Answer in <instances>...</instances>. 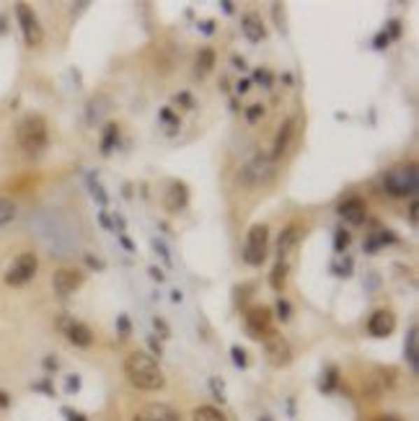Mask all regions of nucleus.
Here are the masks:
<instances>
[{
    "instance_id": "nucleus-37",
    "label": "nucleus",
    "mask_w": 419,
    "mask_h": 421,
    "mask_svg": "<svg viewBox=\"0 0 419 421\" xmlns=\"http://www.w3.org/2000/svg\"><path fill=\"white\" fill-rule=\"evenodd\" d=\"M376 241H378V245H394L396 236L391 233V230H381V233L376 236Z\"/></svg>"
},
{
    "instance_id": "nucleus-51",
    "label": "nucleus",
    "mask_w": 419,
    "mask_h": 421,
    "mask_svg": "<svg viewBox=\"0 0 419 421\" xmlns=\"http://www.w3.org/2000/svg\"><path fill=\"white\" fill-rule=\"evenodd\" d=\"M231 62H233V65H236V68L246 70V59H243V57H239V55H233V57H231Z\"/></svg>"
},
{
    "instance_id": "nucleus-58",
    "label": "nucleus",
    "mask_w": 419,
    "mask_h": 421,
    "mask_svg": "<svg viewBox=\"0 0 419 421\" xmlns=\"http://www.w3.org/2000/svg\"><path fill=\"white\" fill-rule=\"evenodd\" d=\"M171 300H173V303H181V292H179V290H173V292H171Z\"/></svg>"
},
{
    "instance_id": "nucleus-27",
    "label": "nucleus",
    "mask_w": 419,
    "mask_h": 421,
    "mask_svg": "<svg viewBox=\"0 0 419 421\" xmlns=\"http://www.w3.org/2000/svg\"><path fill=\"white\" fill-rule=\"evenodd\" d=\"M336 385H339V372H336V367H326V372L321 375V390H324V393H332Z\"/></svg>"
},
{
    "instance_id": "nucleus-45",
    "label": "nucleus",
    "mask_w": 419,
    "mask_h": 421,
    "mask_svg": "<svg viewBox=\"0 0 419 421\" xmlns=\"http://www.w3.org/2000/svg\"><path fill=\"white\" fill-rule=\"evenodd\" d=\"M336 271H339V274H344V277H350V274H352V259H344V264Z\"/></svg>"
},
{
    "instance_id": "nucleus-14",
    "label": "nucleus",
    "mask_w": 419,
    "mask_h": 421,
    "mask_svg": "<svg viewBox=\"0 0 419 421\" xmlns=\"http://www.w3.org/2000/svg\"><path fill=\"white\" fill-rule=\"evenodd\" d=\"M339 217H344L350 225H362L368 220V207L360 197H350L339 204Z\"/></svg>"
},
{
    "instance_id": "nucleus-40",
    "label": "nucleus",
    "mask_w": 419,
    "mask_h": 421,
    "mask_svg": "<svg viewBox=\"0 0 419 421\" xmlns=\"http://www.w3.org/2000/svg\"><path fill=\"white\" fill-rule=\"evenodd\" d=\"M153 326H155V331H161V336H163V338L171 334V331H169V326H166V320H163V318H155V320H153Z\"/></svg>"
},
{
    "instance_id": "nucleus-49",
    "label": "nucleus",
    "mask_w": 419,
    "mask_h": 421,
    "mask_svg": "<svg viewBox=\"0 0 419 421\" xmlns=\"http://www.w3.org/2000/svg\"><path fill=\"white\" fill-rule=\"evenodd\" d=\"M220 10L225 13V16H233V10H236V8H233V3H228V0H222V3H220Z\"/></svg>"
},
{
    "instance_id": "nucleus-57",
    "label": "nucleus",
    "mask_w": 419,
    "mask_h": 421,
    "mask_svg": "<svg viewBox=\"0 0 419 421\" xmlns=\"http://www.w3.org/2000/svg\"><path fill=\"white\" fill-rule=\"evenodd\" d=\"M8 406V396L6 393H0V408H6Z\"/></svg>"
},
{
    "instance_id": "nucleus-36",
    "label": "nucleus",
    "mask_w": 419,
    "mask_h": 421,
    "mask_svg": "<svg viewBox=\"0 0 419 421\" xmlns=\"http://www.w3.org/2000/svg\"><path fill=\"white\" fill-rule=\"evenodd\" d=\"M385 36H388V39H399V36H402V21H388Z\"/></svg>"
},
{
    "instance_id": "nucleus-10",
    "label": "nucleus",
    "mask_w": 419,
    "mask_h": 421,
    "mask_svg": "<svg viewBox=\"0 0 419 421\" xmlns=\"http://www.w3.org/2000/svg\"><path fill=\"white\" fill-rule=\"evenodd\" d=\"M246 331L254 338H264L272 334V311L264 305H254L246 311Z\"/></svg>"
},
{
    "instance_id": "nucleus-18",
    "label": "nucleus",
    "mask_w": 419,
    "mask_h": 421,
    "mask_svg": "<svg viewBox=\"0 0 419 421\" xmlns=\"http://www.w3.org/2000/svg\"><path fill=\"white\" fill-rule=\"evenodd\" d=\"M241 26H243V34H246L248 42H262L267 36V29L264 24H262V16H257L254 10H248V13H243V21H241Z\"/></svg>"
},
{
    "instance_id": "nucleus-42",
    "label": "nucleus",
    "mask_w": 419,
    "mask_h": 421,
    "mask_svg": "<svg viewBox=\"0 0 419 421\" xmlns=\"http://www.w3.org/2000/svg\"><path fill=\"white\" fill-rule=\"evenodd\" d=\"M78 387H80V378H78V375H70L68 378V393H76Z\"/></svg>"
},
{
    "instance_id": "nucleus-31",
    "label": "nucleus",
    "mask_w": 419,
    "mask_h": 421,
    "mask_svg": "<svg viewBox=\"0 0 419 421\" xmlns=\"http://www.w3.org/2000/svg\"><path fill=\"white\" fill-rule=\"evenodd\" d=\"M262 117H264V106H262V104H254V106H248V109H246V122H248V124H257Z\"/></svg>"
},
{
    "instance_id": "nucleus-56",
    "label": "nucleus",
    "mask_w": 419,
    "mask_h": 421,
    "mask_svg": "<svg viewBox=\"0 0 419 421\" xmlns=\"http://www.w3.org/2000/svg\"><path fill=\"white\" fill-rule=\"evenodd\" d=\"M376 421H402L399 416H391V413H385V416H378Z\"/></svg>"
},
{
    "instance_id": "nucleus-1",
    "label": "nucleus",
    "mask_w": 419,
    "mask_h": 421,
    "mask_svg": "<svg viewBox=\"0 0 419 421\" xmlns=\"http://www.w3.org/2000/svg\"><path fill=\"white\" fill-rule=\"evenodd\" d=\"M125 378L137 390H161L166 385V375H163L161 364L148 352L129 354L127 359H125Z\"/></svg>"
},
{
    "instance_id": "nucleus-33",
    "label": "nucleus",
    "mask_w": 419,
    "mask_h": 421,
    "mask_svg": "<svg viewBox=\"0 0 419 421\" xmlns=\"http://www.w3.org/2000/svg\"><path fill=\"white\" fill-rule=\"evenodd\" d=\"M231 357H233V362H236V367H239V370H246L248 367V359H246V352H243V349H241V346H233L231 349Z\"/></svg>"
},
{
    "instance_id": "nucleus-30",
    "label": "nucleus",
    "mask_w": 419,
    "mask_h": 421,
    "mask_svg": "<svg viewBox=\"0 0 419 421\" xmlns=\"http://www.w3.org/2000/svg\"><path fill=\"white\" fill-rule=\"evenodd\" d=\"M347 248H350V233H347V230H336V233H334V251H347Z\"/></svg>"
},
{
    "instance_id": "nucleus-24",
    "label": "nucleus",
    "mask_w": 419,
    "mask_h": 421,
    "mask_svg": "<svg viewBox=\"0 0 419 421\" xmlns=\"http://www.w3.org/2000/svg\"><path fill=\"white\" fill-rule=\"evenodd\" d=\"M287 262H277L274 264V269H272V274H269V285L274 287V290H283L285 287V279H287Z\"/></svg>"
},
{
    "instance_id": "nucleus-46",
    "label": "nucleus",
    "mask_w": 419,
    "mask_h": 421,
    "mask_svg": "<svg viewBox=\"0 0 419 421\" xmlns=\"http://www.w3.org/2000/svg\"><path fill=\"white\" fill-rule=\"evenodd\" d=\"M148 274H150V277H153L155 282H158V285H161L163 279H166V277H163V271L158 269V266H150V269H148Z\"/></svg>"
},
{
    "instance_id": "nucleus-48",
    "label": "nucleus",
    "mask_w": 419,
    "mask_h": 421,
    "mask_svg": "<svg viewBox=\"0 0 419 421\" xmlns=\"http://www.w3.org/2000/svg\"><path fill=\"white\" fill-rule=\"evenodd\" d=\"M86 262H88V266H91V269H99V271L104 269V264L99 262V259H96V256H86Z\"/></svg>"
},
{
    "instance_id": "nucleus-22",
    "label": "nucleus",
    "mask_w": 419,
    "mask_h": 421,
    "mask_svg": "<svg viewBox=\"0 0 419 421\" xmlns=\"http://www.w3.org/2000/svg\"><path fill=\"white\" fill-rule=\"evenodd\" d=\"M117 140H120V127L114 124V122H109V124L104 127V140H101V152H104V155H109V152L114 150Z\"/></svg>"
},
{
    "instance_id": "nucleus-25",
    "label": "nucleus",
    "mask_w": 419,
    "mask_h": 421,
    "mask_svg": "<svg viewBox=\"0 0 419 421\" xmlns=\"http://www.w3.org/2000/svg\"><path fill=\"white\" fill-rule=\"evenodd\" d=\"M13 217H16V202L8 197H0V228H6Z\"/></svg>"
},
{
    "instance_id": "nucleus-19",
    "label": "nucleus",
    "mask_w": 419,
    "mask_h": 421,
    "mask_svg": "<svg viewBox=\"0 0 419 421\" xmlns=\"http://www.w3.org/2000/svg\"><path fill=\"white\" fill-rule=\"evenodd\" d=\"M404 357H406V364L417 372L419 367V329L417 326H411V329L406 331V338H404Z\"/></svg>"
},
{
    "instance_id": "nucleus-8",
    "label": "nucleus",
    "mask_w": 419,
    "mask_h": 421,
    "mask_svg": "<svg viewBox=\"0 0 419 421\" xmlns=\"http://www.w3.org/2000/svg\"><path fill=\"white\" fill-rule=\"evenodd\" d=\"M16 16L18 24H21V34H24V42L29 47H39L44 39V29L39 24V18L34 16V10L29 6H16Z\"/></svg>"
},
{
    "instance_id": "nucleus-5",
    "label": "nucleus",
    "mask_w": 419,
    "mask_h": 421,
    "mask_svg": "<svg viewBox=\"0 0 419 421\" xmlns=\"http://www.w3.org/2000/svg\"><path fill=\"white\" fill-rule=\"evenodd\" d=\"M272 176H274V160L269 155H264V152H254L246 166L241 169V181L246 186L267 184Z\"/></svg>"
},
{
    "instance_id": "nucleus-28",
    "label": "nucleus",
    "mask_w": 419,
    "mask_h": 421,
    "mask_svg": "<svg viewBox=\"0 0 419 421\" xmlns=\"http://www.w3.org/2000/svg\"><path fill=\"white\" fill-rule=\"evenodd\" d=\"M88 189H91V197H94L99 204L109 202V197H106V192H104V186L96 181V176H88Z\"/></svg>"
},
{
    "instance_id": "nucleus-23",
    "label": "nucleus",
    "mask_w": 419,
    "mask_h": 421,
    "mask_svg": "<svg viewBox=\"0 0 419 421\" xmlns=\"http://www.w3.org/2000/svg\"><path fill=\"white\" fill-rule=\"evenodd\" d=\"M192 419L194 421H228L225 419V413L218 411L215 406H199L197 411L192 413Z\"/></svg>"
},
{
    "instance_id": "nucleus-17",
    "label": "nucleus",
    "mask_w": 419,
    "mask_h": 421,
    "mask_svg": "<svg viewBox=\"0 0 419 421\" xmlns=\"http://www.w3.org/2000/svg\"><path fill=\"white\" fill-rule=\"evenodd\" d=\"M388 387H391V383H388V378H385V372H383V370L370 372L368 378L362 380V393H365L368 398L383 396Z\"/></svg>"
},
{
    "instance_id": "nucleus-16",
    "label": "nucleus",
    "mask_w": 419,
    "mask_h": 421,
    "mask_svg": "<svg viewBox=\"0 0 419 421\" xmlns=\"http://www.w3.org/2000/svg\"><path fill=\"white\" fill-rule=\"evenodd\" d=\"M300 241V228L298 225H287L277 238V262H287L290 251H295V245Z\"/></svg>"
},
{
    "instance_id": "nucleus-32",
    "label": "nucleus",
    "mask_w": 419,
    "mask_h": 421,
    "mask_svg": "<svg viewBox=\"0 0 419 421\" xmlns=\"http://www.w3.org/2000/svg\"><path fill=\"white\" fill-rule=\"evenodd\" d=\"M277 315L283 318V323H285V320H290V318H292V305H290V300H285V297H280V300H277Z\"/></svg>"
},
{
    "instance_id": "nucleus-53",
    "label": "nucleus",
    "mask_w": 419,
    "mask_h": 421,
    "mask_svg": "<svg viewBox=\"0 0 419 421\" xmlns=\"http://www.w3.org/2000/svg\"><path fill=\"white\" fill-rule=\"evenodd\" d=\"M120 331H122V334H127V331H129V318H127V315H120Z\"/></svg>"
},
{
    "instance_id": "nucleus-44",
    "label": "nucleus",
    "mask_w": 419,
    "mask_h": 421,
    "mask_svg": "<svg viewBox=\"0 0 419 421\" xmlns=\"http://www.w3.org/2000/svg\"><path fill=\"white\" fill-rule=\"evenodd\" d=\"M120 243H122V248H125V251H135V243H132V241H129L125 233H120Z\"/></svg>"
},
{
    "instance_id": "nucleus-55",
    "label": "nucleus",
    "mask_w": 419,
    "mask_h": 421,
    "mask_svg": "<svg viewBox=\"0 0 419 421\" xmlns=\"http://www.w3.org/2000/svg\"><path fill=\"white\" fill-rule=\"evenodd\" d=\"M248 85H251V80H248V78H243V80H239V85H236V88H239V93H246Z\"/></svg>"
},
{
    "instance_id": "nucleus-9",
    "label": "nucleus",
    "mask_w": 419,
    "mask_h": 421,
    "mask_svg": "<svg viewBox=\"0 0 419 421\" xmlns=\"http://www.w3.org/2000/svg\"><path fill=\"white\" fill-rule=\"evenodd\" d=\"M57 329L68 336L70 344H76L78 349H88V346L94 344V334L88 329L86 323H80V320H73L68 315H62L60 323H57Z\"/></svg>"
},
{
    "instance_id": "nucleus-15",
    "label": "nucleus",
    "mask_w": 419,
    "mask_h": 421,
    "mask_svg": "<svg viewBox=\"0 0 419 421\" xmlns=\"http://www.w3.org/2000/svg\"><path fill=\"white\" fill-rule=\"evenodd\" d=\"M132 421H181V419L169 404H148L143 411L132 416Z\"/></svg>"
},
{
    "instance_id": "nucleus-47",
    "label": "nucleus",
    "mask_w": 419,
    "mask_h": 421,
    "mask_svg": "<svg viewBox=\"0 0 419 421\" xmlns=\"http://www.w3.org/2000/svg\"><path fill=\"white\" fill-rule=\"evenodd\" d=\"M378 248H381V245H378L376 236H370V238H368V243H365V251H368V253H376Z\"/></svg>"
},
{
    "instance_id": "nucleus-26",
    "label": "nucleus",
    "mask_w": 419,
    "mask_h": 421,
    "mask_svg": "<svg viewBox=\"0 0 419 421\" xmlns=\"http://www.w3.org/2000/svg\"><path fill=\"white\" fill-rule=\"evenodd\" d=\"M161 122L166 124V129H169V135H176L179 132V127H181V119L173 114L169 106H163L161 109Z\"/></svg>"
},
{
    "instance_id": "nucleus-39",
    "label": "nucleus",
    "mask_w": 419,
    "mask_h": 421,
    "mask_svg": "<svg viewBox=\"0 0 419 421\" xmlns=\"http://www.w3.org/2000/svg\"><path fill=\"white\" fill-rule=\"evenodd\" d=\"M388 42H391V39L385 36V31H381V34L373 39V47H376V50H385V47H388Z\"/></svg>"
},
{
    "instance_id": "nucleus-43",
    "label": "nucleus",
    "mask_w": 419,
    "mask_h": 421,
    "mask_svg": "<svg viewBox=\"0 0 419 421\" xmlns=\"http://www.w3.org/2000/svg\"><path fill=\"white\" fill-rule=\"evenodd\" d=\"M99 222H101L104 230H114V225H111V217L106 215V212H101V215H99Z\"/></svg>"
},
{
    "instance_id": "nucleus-21",
    "label": "nucleus",
    "mask_w": 419,
    "mask_h": 421,
    "mask_svg": "<svg viewBox=\"0 0 419 421\" xmlns=\"http://www.w3.org/2000/svg\"><path fill=\"white\" fill-rule=\"evenodd\" d=\"M213 68H215V50H210V47L199 50L197 59H194V76L202 80V78H207L213 73Z\"/></svg>"
},
{
    "instance_id": "nucleus-6",
    "label": "nucleus",
    "mask_w": 419,
    "mask_h": 421,
    "mask_svg": "<svg viewBox=\"0 0 419 421\" xmlns=\"http://www.w3.org/2000/svg\"><path fill=\"white\" fill-rule=\"evenodd\" d=\"M39 269V259L34 253H21L16 256V262L10 264V269L6 271V285L8 287H24L26 282H31Z\"/></svg>"
},
{
    "instance_id": "nucleus-4",
    "label": "nucleus",
    "mask_w": 419,
    "mask_h": 421,
    "mask_svg": "<svg viewBox=\"0 0 419 421\" xmlns=\"http://www.w3.org/2000/svg\"><path fill=\"white\" fill-rule=\"evenodd\" d=\"M419 186V173L417 163H409L406 169L396 171V173H385L383 176V189L391 197H414Z\"/></svg>"
},
{
    "instance_id": "nucleus-54",
    "label": "nucleus",
    "mask_w": 419,
    "mask_h": 421,
    "mask_svg": "<svg viewBox=\"0 0 419 421\" xmlns=\"http://www.w3.org/2000/svg\"><path fill=\"white\" fill-rule=\"evenodd\" d=\"M65 416H68V421H86V416H83V413H73V411H65Z\"/></svg>"
},
{
    "instance_id": "nucleus-34",
    "label": "nucleus",
    "mask_w": 419,
    "mask_h": 421,
    "mask_svg": "<svg viewBox=\"0 0 419 421\" xmlns=\"http://www.w3.org/2000/svg\"><path fill=\"white\" fill-rule=\"evenodd\" d=\"M173 101H176V104H181V106H184V109H194V99H192V93H189V91H181V93H176V96H173Z\"/></svg>"
},
{
    "instance_id": "nucleus-29",
    "label": "nucleus",
    "mask_w": 419,
    "mask_h": 421,
    "mask_svg": "<svg viewBox=\"0 0 419 421\" xmlns=\"http://www.w3.org/2000/svg\"><path fill=\"white\" fill-rule=\"evenodd\" d=\"M254 80H257V83L262 85V88H264V91H269V88H272V83H274L272 73H269V70H267V68H259V70H254Z\"/></svg>"
},
{
    "instance_id": "nucleus-52",
    "label": "nucleus",
    "mask_w": 419,
    "mask_h": 421,
    "mask_svg": "<svg viewBox=\"0 0 419 421\" xmlns=\"http://www.w3.org/2000/svg\"><path fill=\"white\" fill-rule=\"evenodd\" d=\"M148 344H150V349H153V352H158V357H161V341H158V338L150 336V338H148Z\"/></svg>"
},
{
    "instance_id": "nucleus-13",
    "label": "nucleus",
    "mask_w": 419,
    "mask_h": 421,
    "mask_svg": "<svg viewBox=\"0 0 419 421\" xmlns=\"http://www.w3.org/2000/svg\"><path fill=\"white\" fill-rule=\"evenodd\" d=\"M396 329V315L391 311H376L373 315H370L368 320V331H370V336H376V338H385V336H391Z\"/></svg>"
},
{
    "instance_id": "nucleus-2",
    "label": "nucleus",
    "mask_w": 419,
    "mask_h": 421,
    "mask_svg": "<svg viewBox=\"0 0 419 421\" xmlns=\"http://www.w3.org/2000/svg\"><path fill=\"white\" fill-rule=\"evenodd\" d=\"M16 140L18 148L29 155V158H39L47 150L50 135H47V122L42 114H26L18 119L16 124Z\"/></svg>"
},
{
    "instance_id": "nucleus-50",
    "label": "nucleus",
    "mask_w": 419,
    "mask_h": 421,
    "mask_svg": "<svg viewBox=\"0 0 419 421\" xmlns=\"http://www.w3.org/2000/svg\"><path fill=\"white\" fill-rule=\"evenodd\" d=\"M199 29H202V31H205V34L210 36V34L215 31V24H213V21H202V24H199Z\"/></svg>"
},
{
    "instance_id": "nucleus-12",
    "label": "nucleus",
    "mask_w": 419,
    "mask_h": 421,
    "mask_svg": "<svg viewBox=\"0 0 419 421\" xmlns=\"http://www.w3.org/2000/svg\"><path fill=\"white\" fill-rule=\"evenodd\" d=\"M189 204V189L187 184H181V181H171L166 194H163V207L171 212V215H179L181 210H187Z\"/></svg>"
},
{
    "instance_id": "nucleus-7",
    "label": "nucleus",
    "mask_w": 419,
    "mask_h": 421,
    "mask_svg": "<svg viewBox=\"0 0 419 421\" xmlns=\"http://www.w3.org/2000/svg\"><path fill=\"white\" fill-rule=\"evenodd\" d=\"M264 354H267V362L272 364V367H287L292 362V349L287 344V338L283 334H267L264 336Z\"/></svg>"
},
{
    "instance_id": "nucleus-59",
    "label": "nucleus",
    "mask_w": 419,
    "mask_h": 421,
    "mask_svg": "<svg viewBox=\"0 0 419 421\" xmlns=\"http://www.w3.org/2000/svg\"><path fill=\"white\" fill-rule=\"evenodd\" d=\"M259 421H272V416H262Z\"/></svg>"
},
{
    "instance_id": "nucleus-20",
    "label": "nucleus",
    "mask_w": 419,
    "mask_h": 421,
    "mask_svg": "<svg viewBox=\"0 0 419 421\" xmlns=\"http://www.w3.org/2000/svg\"><path fill=\"white\" fill-rule=\"evenodd\" d=\"M290 137H292V119H285L283 127L277 129V137H274V148H272V160H280L287 150V145H290Z\"/></svg>"
},
{
    "instance_id": "nucleus-35",
    "label": "nucleus",
    "mask_w": 419,
    "mask_h": 421,
    "mask_svg": "<svg viewBox=\"0 0 419 421\" xmlns=\"http://www.w3.org/2000/svg\"><path fill=\"white\" fill-rule=\"evenodd\" d=\"M153 251H155V253H161L163 262L171 266V253H169V248H166V243H163L161 238H155V241H153Z\"/></svg>"
},
{
    "instance_id": "nucleus-41",
    "label": "nucleus",
    "mask_w": 419,
    "mask_h": 421,
    "mask_svg": "<svg viewBox=\"0 0 419 421\" xmlns=\"http://www.w3.org/2000/svg\"><path fill=\"white\" fill-rule=\"evenodd\" d=\"M210 385H213V393H215V396L220 398V401H225V396H222V380L213 378V380H210Z\"/></svg>"
},
{
    "instance_id": "nucleus-38",
    "label": "nucleus",
    "mask_w": 419,
    "mask_h": 421,
    "mask_svg": "<svg viewBox=\"0 0 419 421\" xmlns=\"http://www.w3.org/2000/svg\"><path fill=\"white\" fill-rule=\"evenodd\" d=\"M417 220H419V202L417 199H411L409 202V222L411 225H417Z\"/></svg>"
},
{
    "instance_id": "nucleus-3",
    "label": "nucleus",
    "mask_w": 419,
    "mask_h": 421,
    "mask_svg": "<svg viewBox=\"0 0 419 421\" xmlns=\"http://www.w3.org/2000/svg\"><path fill=\"white\" fill-rule=\"evenodd\" d=\"M267 251H269V228L264 222L251 225L246 236V245H243V262L248 266H262L267 259Z\"/></svg>"
},
{
    "instance_id": "nucleus-11",
    "label": "nucleus",
    "mask_w": 419,
    "mask_h": 421,
    "mask_svg": "<svg viewBox=\"0 0 419 421\" xmlns=\"http://www.w3.org/2000/svg\"><path fill=\"white\" fill-rule=\"evenodd\" d=\"M80 285H83V274L76 269H57L52 274V287L60 297L73 295L76 290H80Z\"/></svg>"
}]
</instances>
